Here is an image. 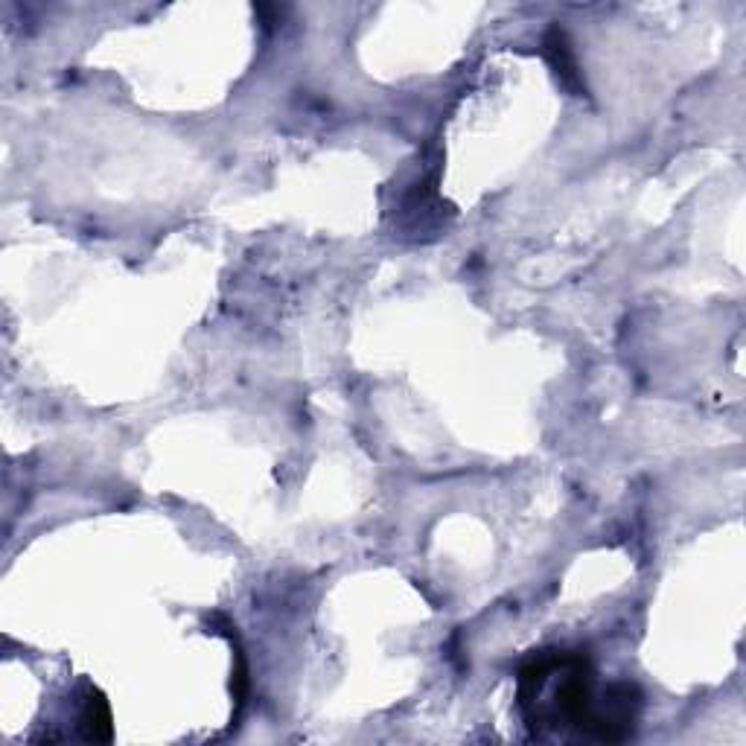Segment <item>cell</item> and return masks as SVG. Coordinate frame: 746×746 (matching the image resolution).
Masks as SVG:
<instances>
[{
  "label": "cell",
  "instance_id": "6da1fadb",
  "mask_svg": "<svg viewBox=\"0 0 746 746\" xmlns=\"http://www.w3.org/2000/svg\"><path fill=\"white\" fill-rule=\"evenodd\" d=\"M519 706L531 726H575L595 741H624L636 729L642 694L630 682L598 691L583 653L543 650L519 671Z\"/></svg>",
  "mask_w": 746,
  "mask_h": 746
},
{
  "label": "cell",
  "instance_id": "7a4b0ae2",
  "mask_svg": "<svg viewBox=\"0 0 746 746\" xmlns=\"http://www.w3.org/2000/svg\"><path fill=\"white\" fill-rule=\"evenodd\" d=\"M82 729L88 741H111V709L108 700L102 697L97 688L88 691V700L82 706Z\"/></svg>",
  "mask_w": 746,
  "mask_h": 746
},
{
  "label": "cell",
  "instance_id": "3957f363",
  "mask_svg": "<svg viewBox=\"0 0 746 746\" xmlns=\"http://www.w3.org/2000/svg\"><path fill=\"white\" fill-rule=\"evenodd\" d=\"M545 53L551 56L554 68H557V73H563L566 82H577L572 50H569V44H566V35L560 33V30H551V33L545 35Z\"/></svg>",
  "mask_w": 746,
  "mask_h": 746
}]
</instances>
